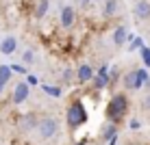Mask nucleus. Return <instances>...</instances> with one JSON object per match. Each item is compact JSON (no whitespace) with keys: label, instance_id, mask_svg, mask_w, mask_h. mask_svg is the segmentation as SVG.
<instances>
[{"label":"nucleus","instance_id":"obj_1","mask_svg":"<svg viewBox=\"0 0 150 145\" xmlns=\"http://www.w3.org/2000/svg\"><path fill=\"white\" fill-rule=\"evenodd\" d=\"M126 111H128V100H126V95H124V93H115V95L111 97V102H109L107 117H109V121L117 123V121H122V119H124Z\"/></svg>","mask_w":150,"mask_h":145},{"label":"nucleus","instance_id":"obj_2","mask_svg":"<svg viewBox=\"0 0 150 145\" xmlns=\"http://www.w3.org/2000/svg\"><path fill=\"white\" fill-rule=\"evenodd\" d=\"M87 121V113H85V106L81 104V102H74L68 113H65V123H68L70 130H76V128H81L83 123Z\"/></svg>","mask_w":150,"mask_h":145},{"label":"nucleus","instance_id":"obj_3","mask_svg":"<svg viewBox=\"0 0 150 145\" xmlns=\"http://www.w3.org/2000/svg\"><path fill=\"white\" fill-rule=\"evenodd\" d=\"M37 137L41 139V141H48V139L57 137V132H59V119L48 115V117H41L39 119V126H37Z\"/></svg>","mask_w":150,"mask_h":145},{"label":"nucleus","instance_id":"obj_4","mask_svg":"<svg viewBox=\"0 0 150 145\" xmlns=\"http://www.w3.org/2000/svg\"><path fill=\"white\" fill-rule=\"evenodd\" d=\"M148 78L150 76H148L146 69H135V71H128V74L124 76V85H126V89L137 91V89H142V87L146 85Z\"/></svg>","mask_w":150,"mask_h":145},{"label":"nucleus","instance_id":"obj_5","mask_svg":"<svg viewBox=\"0 0 150 145\" xmlns=\"http://www.w3.org/2000/svg\"><path fill=\"white\" fill-rule=\"evenodd\" d=\"M59 22H61V28H72L76 22V9L72 7V4H65L63 9H61V15H59Z\"/></svg>","mask_w":150,"mask_h":145},{"label":"nucleus","instance_id":"obj_6","mask_svg":"<svg viewBox=\"0 0 150 145\" xmlns=\"http://www.w3.org/2000/svg\"><path fill=\"white\" fill-rule=\"evenodd\" d=\"M37 126H39V117L35 115V113H28V115H24V117H20V130L22 132H35L37 130Z\"/></svg>","mask_w":150,"mask_h":145},{"label":"nucleus","instance_id":"obj_7","mask_svg":"<svg viewBox=\"0 0 150 145\" xmlns=\"http://www.w3.org/2000/svg\"><path fill=\"white\" fill-rule=\"evenodd\" d=\"M28 93H30V87H28V82H18L15 85V89H13V104L18 106V104H22V102H26V97H28Z\"/></svg>","mask_w":150,"mask_h":145},{"label":"nucleus","instance_id":"obj_8","mask_svg":"<svg viewBox=\"0 0 150 145\" xmlns=\"http://www.w3.org/2000/svg\"><path fill=\"white\" fill-rule=\"evenodd\" d=\"M15 48H18V37H13V35H7V37L0 41V54H4V56L13 54Z\"/></svg>","mask_w":150,"mask_h":145},{"label":"nucleus","instance_id":"obj_9","mask_svg":"<svg viewBox=\"0 0 150 145\" xmlns=\"http://www.w3.org/2000/svg\"><path fill=\"white\" fill-rule=\"evenodd\" d=\"M91 82H94V89H96V91H102V89H105V87L111 82V76H109V71H107V67H102V69L94 76V80H91Z\"/></svg>","mask_w":150,"mask_h":145},{"label":"nucleus","instance_id":"obj_10","mask_svg":"<svg viewBox=\"0 0 150 145\" xmlns=\"http://www.w3.org/2000/svg\"><path fill=\"white\" fill-rule=\"evenodd\" d=\"M94 69H91V65H87V63H83V65H79V69H76V80L81 82H89V80H94Z\"/></svg>","mask_w":150,"mask_h":145},{"label":"nucleus","instance_id":"obj_11","mask_svg":"<svg viewBox=\"0 0 150 145\" xmlns=\"http://www.w3.org/2000/svg\"><path fill=\"white\" fill-rule=\"evenodd\" d=\"M135 18L137 20H150V0H137L135 4Z\"/></svg>","mask_w":150,"mask_h":145},{"label":"nucleus","instance_id":"obj_12","mask_svg":"<svg viewBox=\"0 0 150 145\" xmlns=\"http://www.w3.org/2000/svg\"><path fill=\"white\" fill-rule=\"evenodd\" d=\"M128 39H131V35H128L126 26H117L113 30V46H124Z\"/></svg>","mask_w":150,"mask_h":145},{"label":"nucleus","instance_id":"obj_13","mask_svg":"<svg viewBox=\"0 0 150 145\" xmlns=\"http://www.w3.org/2000/svg\"><path fill=\"white\" fill-rule=\"evenodd\" d=\"M115 134H117L115 123L109 121V123L105 126V130H102V141H107V145H113V143H115Z\"/></svg>","mask_w":150,"mask_h":145},{"label":"nucleus","instance_id":"obj_14","mask_svg":"<svg viewBox=\"0 0 150 145\" xmlns=\"http://www.w3.org/2000/svg\"><path fill=\"white\" fill-rule=\"evenodd\" d=\"M117 11H120L117 0H105V4H102V15L105 18H113V15H117Z\"/></svg>","mask_w":150,"mask_h":145},{"label":"nucleus","instance_id":"obj_15","mask_svg":"<svg viewBox=\"0 0 150 145\" xmlns=\"http://www.w3.org/2000/svg\"><path fill=\"white\" fill-rule=\"evenodd\" d=\"M48 9H50V0H39V4H37V11H35V18L41 20L46 13H48Z\"/></svg>","mask_w":150,"mask_h":145},{"label":"nucleus","instance_id":"obj_16","mask_svg":"<svg viewBox=\"0 0 150 145\" xmlns=\"http://www.w3.org/2000/svg\"><path fill=\"white\" fill-rule=\"evenodd\" d=\"M11 74H13V67H9V65H0V78H2L4 82H9Z\"/></svg>","mask_w":150,"mask_h":145},{"label":"nucleus","instance_id":"obj_17","mask_svg":"<svg viewBox=\"0 0 150 145\" xmlns=\"http://www.w3.org/2000/svg\"><path fill=\"white\" fill-rule=\"evenodd\" d=\"M22 63H24V65L35 63V52H33V50H24V54H22Z\"/></svg>","mask_w":150,"mask_h":145},{"label":"nucleus","instance_id":"obj_18","mask_svg":"<svg viewBox=\"0 0 150 145\" xmlns=\"http://www.w3.org/2000/svg\"><path fill=\"white\" fill-rule=\"evenodd\" d=\"M44 91L50 93L52 97H61V89H57V87H50V85H44Z\"/></svg>","mask_w":150,"mask_h":145},{"label":"nucleus","instance_id":"obj_19","mask_svg":"<svg viewBox=\"0 0 150 145\" xmlns=\"http://www.w3.org/2000/svg\"><path fill=\"white\" fill-rule=\"evenodd\" d=\"M142 61L150 67V48H142Z\"/></svg>","mask_w":150,"mask_h":145},{"label":"nucleus","instance_id":"obj_20","mask_svg":"<svg viewBox=\"0 0 150 145\" xmlns=\"http://www.w3.org/2000/svg\"><path fill=\"white\" fill-rule=\"evenodd\" d=\"M142 106H144V111H150V93L142 100Z\"/></svg>","mask_w":150,"mask_h":145},{"label":"nucleus","instance_id":"obj_21","mask_svg":"<svg viewBox=\"0 0 150 145\" xmlns=\"http://www.w3.org/2000/svg\"><path fill=\"white\" fill-rule=\"evenodd\" d=\"M139 126H142V123H139V119H131V121H128V128H133V130H137Z\"/></svg>","mask_w":150,"mask_h":145},{"label":"nucleus","instance_id":"obj_22","mask_svg":"<svg viewBox=\"0 0 150 145\" xmlns=\"http://www.w3.org/2000/svg\"><path fill=\"white\" fill-rule=\"evenodd\" d=\"M91 2H94V0H81V7H83V9H87Z\"/></svg>","mask_w":150,"mask_h":145},{"label":"nucleus","instance_id":"obj_23","mask_svg":"<svg viewBox=\"0 0 150 145\" xmlns=\"http://www.w3.org/2000/svg\"><path fill=\"white\" fill-rule=\"evenodd\" d=\"M4 87H7V82H4L2 78H0V95H2V93H4Z\"/></svg>","mask_w":150,"mask_h":145},{"label":"nucleus","instance_id":"obj_24","mask_svg":"<svg viewBox=\"0 0 150 145\" xmlns=\"http://www.w3.org/2000/svg\"><path fill=\"white\" fill-rule=\"evenodd\" d=\"M13 71H20V74H26V69H22L20 65H15V67H13Z\"/></svg>","mask_w":150,"mask_h":145},{"label":"nucleus","instance_id":"obj_25","mask_svg":"<svg viewBox=\"0 0 150 145\" xmlns=\"http://www.w3.org/2000/svg\"><path fill=\"white\" fill-rule=\"evenodd\" d=\"M70 78H72V71L68 69V71H65V74H63V80H70Z\"/></svg>","mask_w":150,"mask_h":145},{"label":"nucleus","instance_id":"obj_26","mask_svg":"<svg viewBox=\"0 0 150 145\" xmlns=\"http://www.w3.org/2000/svg\"><path fill=\"white\" fill-rule=\"evenodd\" d=\"M146 87H148V89H150V78H148V80H146Z\"/></svg>","mask_w":150,"mask_h":145},{"label":"nucleus","instance_id":"obj_27","mask_svg":"<svg viewBox=\"0 0 150 145\" xmlns=\"http://www.w3.org/2000/svg\"><path fill=\"white\" fill-rule=\"evenodd\" d=\"M94 2H102V0H94Z\"/></svg>","mask_w":150,"mask_h":145},{"label":"nucleus","instance_id":"obj_28","mask_svg":"<svg viewBox=\"0 0 150 145\" xmlns=\"http://www.w3.org/2000/svg\"><path fill=\"white\" fill-rule=\"evenodd\" d=\"M79 145H85V143H79Z\"/></svg>","mask_w":150,"mask_h":145},{"label":"nucleus","instance_id":"obj_29","mask_svg":"<svg viewBox=\"0 0 150 145\" xmlns=\"http://www.w3.org/2000/svg\"><path fill=\"white\" fill-rule=\"evenodd\" d=\"M113 145H117V143H113Z\"/></svg>","mask_w":150,"mask_h":145}]
</instances>
